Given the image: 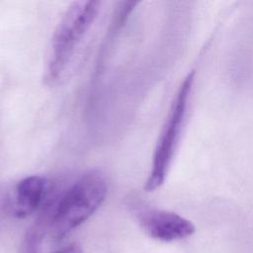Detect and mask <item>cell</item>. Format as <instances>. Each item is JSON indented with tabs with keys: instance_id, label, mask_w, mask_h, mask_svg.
Returning <instances> with one entry per match:
<instances>
[{
	"instance_id": "obj_1",
	"label": "cell",
	"mask_w": 253,
	"mask_h": 253,
	"mask_svg": "<svg viewBox=\"0 0 253 253\" xmlns=\"http://www.w3.org/2000/svg\"><path fill=\"white\" fill-rule=\"evenodd\" d=\"M108 183L103 172L92 169L82 174L63 193L55 196L48 233L54 240L62 239L88 219L103 204Z\"/></svg>"
},
{
	"instance_id": "obj_2",
	"label": "cell",
	"mask_w": 253,
	"mask_h": 253,
	"mask_svg": "<svg viewBox=\"0 0 253 253\" xmlns=\"http://www.w3.org/2000/svg\"><path fill=\"white\" fill-rule=\"evenodd\" d=\"M101 7L100 1L72 2L51 38L50 50L44 72V82L55 85L62 77L74 51L96 20Z\"/></svg>"
},
{
	"instance_id": "obj_3",
	"label": "cell",
	"mask_w": 253,
	"mask_h": 253,
	"mask_svg": "<svg viewBox=\"0 0 253 253\" xmlns=\"http://www.w3.org/2000/svg\"><path fill=\"white\" fill-rule=\"evenodd\" d=\"M194 81L195 70H192L181 82L172 102L167 120L154 148L151 168L144 184V189L147 192H153L160 188L167 177L185 123Z\"/></svg>"
},
{
	"instance_id": "obj_4",
	"label": "cell",
	"mask_w": 253,
	"mask_h": 253,
	"mask_svg": "<svg viewBox=\"0 0 253 253\" xmlns=\"http://www.w3.org/2000/svg\"><path fill=\"white\" fill-rule=\"evenodd\" d=\"M134 213L145 233L159 241L180 240L195 232V226L189 219L173 211L147 207H135Z\"/></svg>"
},
{
	"instance_id": "obj_5",
	"label": "cell",
	"mask_w": 253,
	"mask_h": 253,
	"mask_svg": "<svg viewBox=\"0 0 253 253\" xmlns=\"http://www.w3.org/2000/svg\"><path fill=\"white\" fill-rule=\"evenodd\" d=\"M49 183L40 175H31L20 180L15 188L13 211L24 218L41 209L49 195Z\"/></svg>"
},
{
	"instance_id": "obj_6",
	"label": "cell",
	"mask_w": 253,
	"mask_h": 253,
	"mask_svg": "<svg viewBox=\"0 0 253 253\" xmlns=\"http://www.w3.org/2000/svg\"><path fill=\"white\" fill-rule=\"evenodd\" d=\"M51 207V201L47 200L41 208L40 214L24 236L20 253H40L42 239L45 233L48 232Z\"/></svg>"
},
{
	"instance_id": "obj_7",
	"label": "cell",
	"mask_w": 253,
	"mask_h": 253,
	"mask_svg": "<svg viewBox=\"0 0 253 253\" xmlns=\"http://www.w3.org/2000/svg\"><path fill=\"white\" fill-rule=\"evenodd\" d=\"M53 253H82V250L78 245L71 244V245H68L64 248L57 250V251H54Z\"/></svg>"
}]
</instances>
